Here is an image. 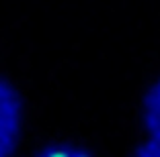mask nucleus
<instances>
[{"label":"nucleus","instance_id":"obj_1","mask_svg":"<svg viewBox=\"0 0 160 157\" xmlns=\"http://www.w3.org/2000/svg\"><path fill=\"white\" fill-rule=\"evenodd\" d=\"M23 122V106L17 90L0 78V153L8 155L17 145Z\"/></svg>","mask_w":160,"mask_h":157},{"label":"nucleus","instance_id":"obj_2","mask_svg":"<svg viewBox=\"0 0 160 157\" xmlns=\"http://www.w3.org/2000/svg\"><path fill=\"white\" fill-rule=\"evenodd\" d=\"M142 125L150 139L160 141V78L152 84L142 100Z\"/></svg>","mask_w":160,"mask_h":157},{"label":"nucleus","instance_id":"obj_3","mask_svg":"<svg viewBox=\"0 0 160 157\" xmlns=\"http://www.w3.org/2000/svg\"><path fill=\"white\" fill-rule=\"evenodd\" d=\"M35 157H92L90 153H86L84 149L76 147L70 143H56L49 147H43Z\"/></svg>","mask_w":160,"mask_h":157},{"label":"nucleus","instance_id":"obj_4","mask_svg":"<svg viewBox=\"0 0 160 157\" xmlns=\"http://www.w3.org/2000/svg\"><path fill=\"white\" fill-rule=\"evenodd\" d=\"M132 157H160V141L148 137L144 143H140L133 149Z\"/></svg>","mask_w":160,"mask_h":157},{"label":"nucleus","instance_id":"obj_5","mask_svg":"<svg viewBox=\"0 0 160 157\" xmlns=\"http://www.w3.org/2000/svg\"><path fill=\"white\" fill-rule=\"evenodd\" d=\"M0 157H8V155H2V153H0Z\"/></svg>","mask_w":160,"mask_h":157}]
</instances>
